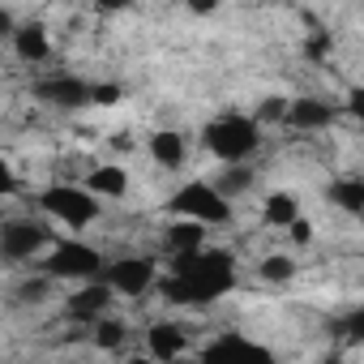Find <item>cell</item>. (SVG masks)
Returning <instances> with one entry per match:
<instances>
[{
  "label": "cell",
  "instance_id": "cell-1",
  "mask_svg": "<svg viewBox=\"0 0 364 364\" xmlns=\"http://www.w3.org/2000/svg\"><path fill=\"white\" fill-rule=\"evenodd\" d=\"M236 287V257L223 249H193L176 253L171 274L163 279V296L171 304H210Z\"/></svg>",
  "mask_w": 364,
  "mask_h": 364
},
{
  "label": "cell",
  "instance_id": "cell-2",
  "mask_svg": "<svg viewBox=\"0 0 364 364\" xmlns=\"http://www.w3.org/2000/svg\"><path fill=\"white\" fill-rule=\"evenodd\" d=\"M206 150L223 163H245L257 146H262V129L253 116H240V112H228V116H215L202 133Z\"/></svg>",
  "mask_w": 364,
  "mask_h": 364
},
{
  "label": "cell",
  "instance_id": "cell-3",
  "mask_svg": "<svg viewBox=\"0 0 364 364\" xmlns=\"http://www.w3.org/2000/svg\"><path fill=\"white\" fill-rule=\"evenodd\" d=\"M167 210L176 219H198V223H232V202L206 185V180H193V185H180L176 198L167 202Z\"/></svg>",
  "mask_w": 364,
  "mask_h": 364
},
{
  "label": "cell",
  "instance_id": "cell-4",
  "mask_svg": "<svg viewBox=\"0 0 364 364\" xmlns=\"http://www.w3.org/2000/svg\"><path fill=\"white\" fill-rule=\"evenodd\" d=\"M39 206H43L52 219L69 223V228H90V223L99 219V198H95L86 185H52V189L39 198Z\"/></svg>",
  "mask_w": 364,
  "mask_h": 364
},
{
  "label": "cell",
  "instance_id": "cell-5",
  "mask_svg": "<svg viewBox=\"0 0 364 364\" xmlns=\"http://www.w3.org/2000/svg\"><path fill=\"white\" fill-rule=\"evenodd\" d=\"M103 270V253L95 249V245H86V240H60L56 249H52V257H48V274L52 279H95Z\"/></svg>",
  "mask_w": 364,
  "mask_h": 364
},
{
  "label": "cell",
  "instance_id": "cell-6",
  "mask_svg": "<svg viewBox=\"0 0 364 364\" xmlns=\"http://www.w3.org/2000/svg\"><path fill=\"white\" fill-rule=\"evenodd\" d=\"M48 245H52V232L43 223H35V219L0 223V257H5V262H26V257H35Z\"/></svg>",
  "mask_w": 364,
  "mask_h": 364
},
{
  "label": "cell",
  "instance_id": "cell-7",
  "mask_svg": "<svg viewBox=\"0 0 364 364\" xmlns=\"http://www.w3.org/2000/svg\"><path fill=\"white\" fill-rule=\"evenodd\" d=\"M35 99L48 103V107H60V112H77L90 103V86L82 77H69V73H56V77H39L35 82Z\"/></svg>",
  "mask_w": 364,
  "mask_h": 364
},
{
  "label": "cell",
  "instance_id": "cell-8",
  "mask_svg": "<svg viewBox=\"0 0 364 364\" xmlns=\"http://www.w3.org/2000/svg\"><path fill=\"white\" fill-rule=\"evenodd\" d=\"M154 257H120V262H112L107 270H103V283L112 287V291H120V296H141L150 283H154Z\"/></svg>",
  "mask_w": 364,
  "mask_h": 364
},
{
  "label": "cell",
  "instance_id": "cell-9",
  "mask_svg": "<svg viewBox=\"0 0 364 364\" xmlns=\"http://www.w3.org/2000/svg\"><path fill=\"white\" fill-rule=\"evenodd\" d=\"M334 116H338V107H334V103H326V99H287V107H283V120H279V124L300 129V133H317V129L334 124Z\"/></svg>",
  "mask_w": 364,
  "mask_h": 364
},
{
  "label": "cell",
  "instance_id": "cell-10",
  "mask_svg": "<svg viewBox=\"0 0 364 364\" xmlns=\"http://www.w3.org/2000/svg\"><path fill=\"white\" fill-rule=\"evenodd\" d=\"M112 287L107 283H95V279H86V287H77L69 300H65V313H69V321H82V326H95L103 313H107V304H112Z\"/></svg>",
  "mask_w": 364,
  "mask_h": 364
},
{
  "label": "cell",
  "instance_id": "cell-11",
  "mask_svg": "<svg viewBox=\"0 0 364 364\" xmlns=\"http://www.w3.org/2000/svg\"><path fill=\"white\" fill-rule=\"evenodd\" d=\"M9 39H14V48H18V56L26 65H39V60L52 56V39H48V26L43 22H22V26H14Z\"/></svg>",
  "mask_w": 364,
  "mask_h": 364
},
{
  "label": "cell",
  "instance_id": "cell-12",
  "mask_svg": "<svg viewBox=\"0 0 364 364\" xmlns=\"http://www.w3.org/2000/svg\"><path fill=\"white\" fill-rule=\"evenodd\" d=\"M202 360H270V351H266L262 343L240 338V334H223V338H215V343L202 351Z\"/></svg>",
  "mask_w": 364,
  "mask_h": 364
},
{
  "label": "cell",
  "instance_id": "cell-13",
  "mask_svg": "<svg viewBox=\"0 0 364 364\" xmlns=\"http://www.w3.org/2000/svg\"><path fill=\"white\" fill-rule=\"evenodd\" d=\"M86 189L95 198H124L129 193V171L116 167V163H99L86 171Z\"/></svg>",
  "mask_w": 364,
  "mask_h": 364
},
{
  "label": "cell",
  "instance_id": "cell-14",
  "mask_svg": "<svg viewBox=\"0 0 364 364\" xmlns=\"http://www.w3.org/2000/svg\"><path fill=\"white\" fill-rule=\"evenodd\" d=\"M146 343H150V355H159V360H176V355H185V347H189L185 330H180V326H171V321H159V326H150Z\"/></svg>",
  "mask_w": 364,
  "mask_h": 364
},
{
  "label": "cell",
  "instance_id": "cell-15",
  "mask_svg": "<svg viewBox=\"0 0 364 364\" xmlns=\"http://www.w3.org/2000/svg\"><path fill=\"white\" fill-rule=\"evenodd\" d=\"M150 159L167 171H176L180 163H185V137L171 133V129H154L150 133Z\"/></svg>",
  "mask_w": 364,
  "mask_h": 364
},
{
  "label": "cell",
  "instance_id": "cell-16",
  "mask_svg": "<svg viewBox=\"0 0 364 364\" xmlns=\"http://www.w3.org/2000/svg\"><path fill=\"white\" fill-rule=\"evenodd\" d=\"M296 215H300V202H296L291 189H274V193H266V202H262V223H266V228H287Z\"/></svg>",
  "mask_w": 364,
  "mask_h": 364
},
{
  "label": "cell",
  "instance_id": "cell-17",
  "mask_svg": "<svg viewBox=\"0 0 364 364\" xmlns=\"http://www.w3.org/2000/svg\"><path fill=\"white\" fill-rule=\"evenodd\" d=\"M202 245H206V223H198V219H176L167 228V249L171 253H193Z\"/></svg>",
  "mask_w": 364,
  "mask_h": 364
},
{
  "label": "cell",
  "instance_id": "cell-18",
  "mask_svg": "<svg viewBox=\"0 0 364 364\" xmlns=\"http://www.w3.org/2000/svg\"><path fill=\"white\" fill-rule=\"evenodd\" d=\"M330 202L343 206L347 215H360L364 210V185H360L355 176L351 180H334V185H330Z\"/></svg>",
  "mask_w": 364,
  "mask_h": 364
},
{
  "label": "cell",
  "instance_id": "cell-19",
  "mask_svg": "<svg viewBox=\"0 0 364 364\" xmlns=\"http://www.w3.org/2000/svg\"><path fill=\"white\" fill-rule=\"evenodd\" d=\"M249 185H253V171H249L245 163H228V167H223V176H219V185H215V189H219L223 198H236V193H245Z\"/></svg>",
  "mask_w": 364,
  "mask_h": 364
},
{
  "label": "cell",
  "instance_id": "cell-20",
  "mask_svg": "<svg viewBox=\"0 0 364 364\" xmlns=\"http://www.w3.org/2000/svg\"><path fill=\"white\" fill-rule=\"evenodd\" d=\"M124 338H129L124 321H112V317H99V321H95V343H99L103 351H116V347H124Z\"/></svg>",
  "mask_w": 364,
  "mask_h": 364
},
{
  "label": "cell",
  "instance_id": "cell-21",
  "mask_svg": "<svg viewBox=\"0 0 364 364\" xmlns=\"http://www.w3.org/2000/svg\"><path fill=\"white\" fill-rule=\"evenodd\" d=\"M257 270H262L266 283H287V279H296V262H291L287 253H270Z\"/></svg>",
  "mask_w": 364,
  "mask_h": 364
},
{
  "label": "cell",
  "instance_id": "cell-22",
  "mask_svg": "<svg viewBox=\"0 0 364 364\" xmlns=\"http://www.w3.org/2000/svg\"><path fill=\"white\" fill-rule=\"evenodd\" d=\"M124 99V86L120 82H99V86H90V103L95 107H116Z\"/></svg>",
  "mask_w": 364,
  "mask_h": 364
},
{
  "label": "cell",
  "instance_id": "cell-23",
  "mask_svg": "<svg viewBox=\"0 0 364 364\" xmlns=\"http://www.w3.org/2000/svg\"><path fill=\"white\" fill-rule=\"evenodd\" d=\"M48 287H52V274H43V279H31V283H22V287H18V296H22L26 304H39V300L48 296Z\"/></svg>",
  "mask_w": 364,
  "mask_h": 364
},
{
  "label": "cell",
  "instance_id": "cell-24",
  "mask_svg": "<svg viewBox=\"0 0 364 364\" xmlns=\"http://www.w3.org/2000/svg\"><path fill=\"white\" fill-rule=\"evenodd\" d=\"M283 107H287V99H266L253 120H257V124H279V120H283Z\"/></svg>",
  "mask_w": 364,
  "mask_h": 364
},
{
  "label": "cell",
  "instance_id": "cell-25",
  "mask_svg": "<svg viewBox=\"0 0 364 364\" xmlns=\"http://www.w3.org/2000/svg\"><path fill=\"white\" fill-rule=\"evenodd\" d=\"M287 236H291L296 245H309V240H313V223H309L304 215H296V219L287 223Z\"/></svg>",
  "mask_w": 364,
  "mask_h": 364
},
{
  "label": "cell",
  "instance_id": "cell-26",
  "mask_svg": "<svg viewBox=\"0 0 364 364\" xmlns=\"http://www.w3.org/2000/svg\"><path fill=\"white\" fill-rule=\"evenodd\" d=\"M18 189V176H14V167H9V159L0 154V198H9Z\"/></svg>",
  "mask_w": 364,
  "mask_h": 364
},
{
  "label": "cell",
  "instance_id": "cell-27",
  "mask_svg": "<svg viewBox=\"0 0 364 364\" xmlns=\"http://www.w3.org/2000/svg\"><path fill=\"white\" fill-rule=\"evenodd\" d=\"M326 52H330V35H326V31H313V39H309V56L321 60Z\"/></svg>",
  "mask_w": 364,
  "mask_h": 364
},
{
  "label": "cell",
  "instance_id": "cell-28",
  "mask_svg": "<svg viewBox=\"0 0 364 364\" xmlns=\"http://www.w3.org/2000/svg\"><path fill=\"white\" fill-rule=\"evenodd\" d=\"M338 330H343V334H351V338H360V334H364V313L355 309L351 317H343V321H338Z\"/></svg>",
  "mask_w": 364,
  "mask_h": 364
},
{
  "label": "cell",
  "instance_id": "cell-29",
  "mask_svg": "<svg viewBox=\"0 0 364 364\" xmlns=\"http://www.w3.org/2000/svg\"><path fill=\"white\" fill-rule=\"evenodd\" d=\"M95 9H99V14H124L129 0H95Z\"/></svg>",
  "mask_w": 364,
  "mask_h": 364
},
{
  "label": "cell",
  "instance_id": "cell-30",
  "mask_svg": "<svg viewBox=\"0 0 364 364\" xmlns=\"http://www.w3.org/2000/svg\"><path fill=\"white\" fill-rule=\"evenodd\" d=\"M347 112H351V120H360V116H364V90H351V99H347Z\"/></svg>",
  "mask_w": 364,
  "mask_h": 364
},
{
  "label": "cell",
  "instance_id": "cell-31",
  "mask_svg": "<svg viewBox=\"0 0 364 364\" xmlns=\"http://www.w3.org/2000/svg\"><path fill=\"white\" fill-rule=\"evenodd\" d=\"M185 5H189L193 14H215V9H219V0H185Z\"/></svg>",
  "mask_w": 364,
  "mask_h": 364
},
{
  "label": "cell",
  "instance_id": "cell-32",
  "mask_svg": "<svg viewBox=\"0 0 364 364\" xmlns=\"http://www.w3.org/2000/svg\"><path fill=\"white\" fill-rule=\"evenodd\" d=\"M14 26H18V22H14L5 9H0V39H9V35H14Z\"/></svg>",
  "mask_w": 364,
  "mask_h": 364
},
{
  "label": "cell",
  "instance_id": "cell-33",
  "mask_svg": "<svg viewBox=\"0 0 364 364\" xmlns=\"http://www.w3.org/2000/svg\"><path fill=\"white\" fill-rule=\"evenodd\" d=\"M112 150H133V137H129V133H116V137H112Z\"/></svg>",
  "mask_w": 364,
  "mask_h": 364
}]
</instances>
